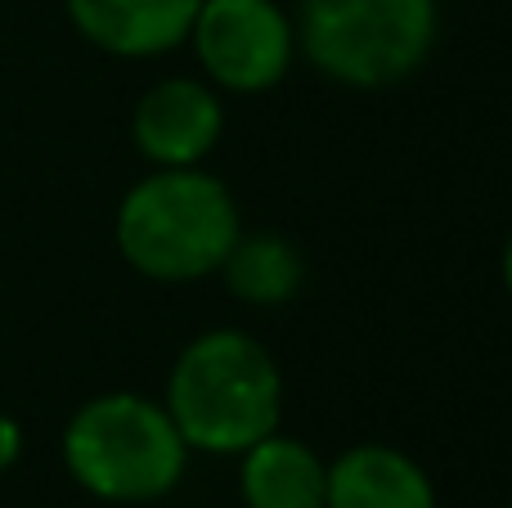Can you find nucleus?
I'll return each mask as SVG.
<instances>
[{
  "label": "nucleus",
  "instance_id": "nucleus-10",
  "mask_svg": "<svg viewBox=\"0 0 512 508\" xmlns=\"http://www.w3.org/2000/svg\"><path fill=\"white\" fill-rule=\"evenodd\" d=\"M216 275L225 279L230 297H239V302L283 306L306 284V257L283 234H239Z\"/></svg>",
  "mask_w": 512,
  "mask_h": 508
},
{
  "label": "nucleus",
  "instance_id": "nucleus-7",
  "mask_svg": "<svg viewBox=\"0 0 512 508\" xmlns=\"http://www.w3.org/2000/svg\"><path fill=\"white\" fill-rule=\"evenodd\" d=\"M203 0H63L81 41L113 59H158L189 41Z\"/></svg>",
  "mask_w": 512,
  "mask_h": 508
},
{
  "label": "nucleus",
  "instance_id": "nucleus-6",
  "mask_svg": "<svg viewBox=\"0 0 512 508\" xmlns=\"http://www.w3.org/2000/svg\"><path fill=\"white\" fill-rule=\"evenodd\" d=\"M225 135V104L203 77H162L131 113V140L153 167H203Z\"/></svg>",
  "mask_w": 512,
  "mask_h": 508
},
{
  "label": "nucleus",
  "instance_id": "nucleus-2",
  "mask_svg": "<svg viewBox=\"0 0 512 508\" xmlns=\"http://www.w3.org/2000/svg\"><path fill=\"white\" fill-rule=\"evenodd\" d=\"M162 405L189 450L243 455L261 437L279 432L283 374L270 347L252 333L203 329L180 347Z\"/></svg>",
  "mask_w": 512,
  "mask_h": 508
},
{
  "label": "nucleus",
  "instance_id": "nucleus-3",
  "mask_svg": "<svg viewBox=\"0 0 512 508\" xmlns=\"http://www.w3.org/2000/svg\"><path fill=\"white\" fill-rule=\"evenodd\" d=\"M194 450L167 405L144 392H104L77 405L63 428V468L108 504H153L180 486Z\"/></svg>",
  "mask_w": 512,
  "mask_h": 508
},
{
  "label": "nucleus",
  "instance_id": "nucleus-12",
  "mask_svg": "<svg viewBox=\"0 0 512 508\" xmlns=\"http://www.w3.org/2000/svg\"><path fill=\"white\" fill-rule=\"evenodd\" d=\"M499 275H504V293H508V302H512V234H508V243H504V261H499Z\"/></svg>",
  "mask_w": 512,
  "mask_h": 508
},
{
  "label": "nucleus",
  "instance_id": "nucleus-8",
  "mask_svg": "<svg viewBox=\"0 0 512 508\" xmlns=\"http://www.w3.org/2000/svg\"><path fill=\"white\" fill-rule=\"evenodd\" d=\"M324 508H436V486L414 455L364 441L328 464Z\"/></svg>",
  "mask_w": 512,
  "mask_h": 508
},
{
  "label": "nucleus",
  "instance_id": "nucleus-1",
  "mask_svg": "<svg viewBox=\"0 0 512 508\" xmlns=\"http://www.w3.org/2000/svg\"><path fill=\"white\" fill-rule=\"evenodd\" d=\"M239 234V203L207 167H153L126 189L113 216L122 261L153 284L216 275Z\"/></svg>",
  "mask_w": 512,
  "mask_h": 508
},
{
  "label": "nucleus",
  "instance_id": "nucleus-13",
  "mask_svg": "<svg viewBox=\"0 0 512 508\" xmlns=\"http://www.w3.org/2000/svg\"><path fill=\"white\" fill-rule=\"evenodd\" d=\"M508 508H512V504H508Z\"/></svg>",
  "mask_w": 512,
  "mask_h": 508
},
{
  "label": "nucleus",
  "instance_id": "nucleus-5",
  "mask_svg": "<svg viewBox=\"0 0 512 508\" xmlns=\"http://www.w3.org/2000/svg\"><path fill=\"white\" fill-rule=\"evenodd\" d=\"M203 81L234 95H261L288 77L297 27L274 0H203L189 27Z\"/></svg>",
  "mask_w": 512,
  "mask_h": 508
},
{
  "label": "nucleus",
  "instance_id": "nucleus-11",
  "mask_svg": "<svg viewBox=\"0 0 512 508\" xmlns=\"http://www.w3.org/2000/svg\"><path fill=\"white\" fill-rule=\"evenodd\" d=\"M18 459H23V423L0 410V473H9Z\"/></svg>",
  "mask_w": 512,
  "mask_h": 508
},
{
  "label": "nucleus",
  "instance_id": "nucleus-9",
  "mask_svg": "<svg viewBox=\"0 0 512 508\" xmlns=\"http://www.w3.org/2000/svg\"><path fill=\"white\" fill-rule=\"evenodd\" d=\"M328 464L297 437L270 432L239 455V495L248 508H324Z\"/></svg>",
  "mask_w": 512,
  "mask_h": 508
},
{
  "label": "nucleus",
  "instance_id": "nucleus-4",
  "mask_svg": "<svg viewBox=\"0 0 512 508\" xmlns=\"http://www.w3.org/2000/svg\"><path fill=\"white\" fill-rule=\"evenodd\" d=\"M297 54L346 90H387L427 63L441 32L436 0H301Z\"/></svg>",
  "mask_w": 512,
  "mask_h": 508
}]
</instances>
